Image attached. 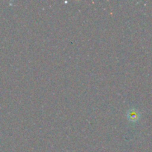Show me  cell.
I'll list each match as a JSON object with an SVG mask.
<instances>
[{
  "label": "cell",
  "mask_w": 152,
  "mask_h": 152,
  "mask_svg": "<svg viewBox=\"0 0 152 152\" xmlns=\"http://www.w3.org/2000/svg\"><path fill=\"white\" fill-rule=\"evenodd\" d=\"M140 117V113L137 109L134 108H131L127 112V118L128 120L132 123H135V122L138 121Z\"/></svg>",
  "instance_id": "cell-1"
}]
</instances>
